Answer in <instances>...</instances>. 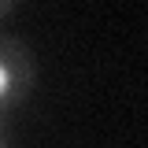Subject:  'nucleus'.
<instances>
[{"label":"nucleus","mask_w":148,"mask_h":148,"mask_svg":"<svg viewBox=\"0 0 148 148\" xmlns=\"http://www.w3.org/2000/svg\"><path fill=\"white\" fill-rule=\"evenodd\" d=\"M4 11H11V4H8V0H0V15H4Z\"/></svg>","instance_id":"2"},{"label":"nucleus","mask_w":148,"mask_h":148,"mask_svg":"<svg viewBox=\"0 0 148 148\" xmlns=\"http://www.w3.org/2000/svg\"><path fill=\"white\" fill-rule=\"evenodd\" d=\"M30 78H34V67H30L26 48L18 45L15 37L0 34V119L8 111H15V104L26 96Z\"/></svg>","instance_id":"1"},{"label":"nucleus","mask_w":148,"mask_h":148,"mask_svg":"<svg viewBox=\"0 0 148 148\" xmlns=\"http://www.w3.org/2000/svg\"><path fill=\"white\" fill-rule=\"evenodd\" d=\"M0 148H4V141H0Z\"/></svg>","instance_id":"3"}]
</instances>
